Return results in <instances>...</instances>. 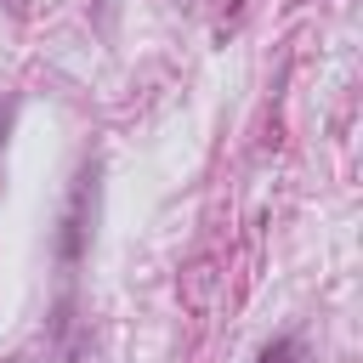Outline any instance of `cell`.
Here are the masks:
<instances>
[{
    "label": "cell",
    "instance_id": "obj_1",
    "mask_svg": "<svg viewBox=\"0 0 363 363\" xmlns=\"http://www.w3.org/2000/svg\"><path fill=\"white\" fill-rule=\"evenodd\" d=\"M261 363H301V340H295V335H284V340H272V346L261 352Z\"/></svg>",
    "mask_w": 363,
    "mask_h": 363
}]
</instances>
